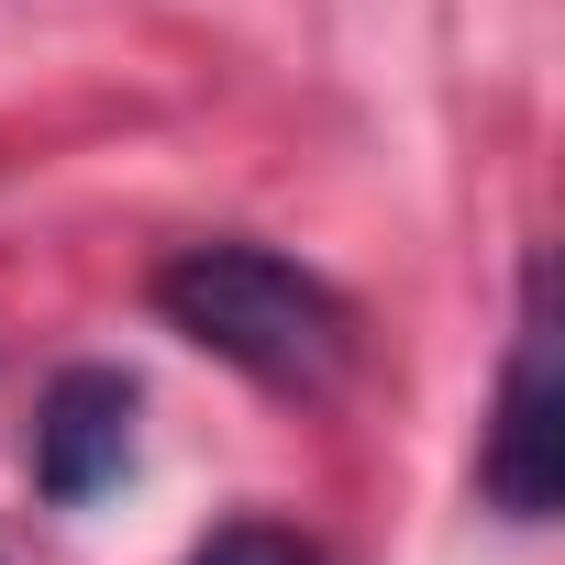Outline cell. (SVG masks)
I'll use <instances>...</instances> for the list:
<instances>
[{"label": "cell", "instance_id": "4", "mask_svg": "<svg viewBox=\"0 0 565 565\" xmlns=\"http://www.w3.org/2000/svg\"><path fill=\"white\" fill-rule=\"evenodd\" d=\"M189 565H322V554H311L289 521H222V532H211Z\"/></svg>", "mask_w": 565, "mask_h": 565}, {"label": "cell", "instance_id": "2", "mask_svg": "<svg viewBox=\"0 0 565 565\" xmlns=\"http://www.w3.org/2000/svg\"><path fill=\"white\" fill-rule=\"evenodd\" d=\"M477 499L521 532L554 521V499H565V377H554V266L543 255L521 266V322H510L499 399L477 433Z\"/></svg>", "mask_w": 565, "mask_h": 565}, {"label": "cell", "instance_id": "3", "mask_svg": "<svg viewBox=\"0 0 565 565\" xmlns=\"http://www.w3.org/2000/svg\"><path fill=\"white\" fill-rule=\"evenodd\" d=\"M134 377L122 366H56L34 399V499L45 510H89L122 466H134Z\"/></svg>", "mask_w": 565, "mask_h": 565}, {"label": "cell", "instance_id": "1", "mask_svg": "<svg viewBox=\"0 0 565 565\" xmlns=\"http://www.w3.org/2000/svg\"><path fill=\"white\" fill-rule=\"evenodd\" d=\"M156 322L189 333L200 355L244 366L255 388H289V399H322L355 377V300L333 277H311L300 255L277 244H244V233H211V244H178L156 266Z\"/></svg>", "mask_w": 565, "mask_h": 565}]
</instances>
